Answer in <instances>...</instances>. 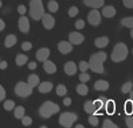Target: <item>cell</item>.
<instances>
[{
	"mask_svg": "<svg viewBox=\"0 0 133 128\" xmlns=\"http://www.w3.org/2000/svg\"><path fill=\"white\" fill-rule=\"evenodd\" d=\"M106 57H108L106 54L103 53V51H99V53H96V54H94V55H91L90 61H89L90 70L96 73H105L103 63L105 62Z\"/></svg>",
	"mask_w": 133,
	"mask_h": 128,
	"instance_id": "6da1fadb",
	"label": "cell"
},
{
	"mask_svg": "<svg viewBox=\"0 0 133 128\" xmlns=\"http://www.w3.org/2000/svg\"><path fill=\"white\" fill-rule=\"evenodd\" d=\"M127 55H129L127 46L125 43H123V42H119L113 48L112 54H111V60L115 63H119V62H123L124 60H126Z\"/></svg>",
	"mask_w": 133,
	"mask_h": 128,
	"instance_id": "7a4b0ae2",
	"label": "cell"
},
{
	"mask_svg": "<svg viewBox=\"0 0 133 128\" xmlns=\"http://www.w3.org/2000/svg\"><path fill=\"white\" fill-rule=\"evenodd\" d=\"M44 14L42 0H30L29 2V15L34 21H39Z\"/></svg>",
	"mask_w": 133,
	"mask_h": 128,
	"instance_id": "3957f363",
	"label": "cell"
},
{
	"mask_svg": "<svg viewBox=\"0 0 133 128\" xmlns=\"http://www.w3.org/2000/svg\"><path fill=\"white\" fill-rule=\"evenodd\" d=\"M60 112V106L55 103H51V101H46L41 105L39 110V113L43 119H48L50 118L53 114H56V113Z\"/></svg>",
	"mask_w": 133,
	"mask_h": 128,
	"instance_id": "277c9868",
	"label": "cell"
},
{
	"mask_svg": "<svg viewBox=\"0 0 133 128\" xmlns=\"http://www.w3.org/2000/svg\"><path fill=\"white\" fill-rule=\"evenodd\" d=\"M77 121V115L75 113H71V112H64L60 115L58 118V122L62 127L64 128H70L74 126V124Z\"/></svg>",
	"mask_w": 133,
	"mask_h": 128,
	"instance_id": "5b68a950",
	"label": "cell"
},
{
	"mask_svg": "<svg viewBox=\"0 0 133 128\" xmlns=\"http://www.w3.org/2000/svg\"><path fill=\"white\" fill-rule=\"evenodd\" d=\"M14 92L18 97H21V98H26V97H29L33 92V87L30 86L28 83L25 82H19L18 84L15 85V89H14Z\"/></svg>",
	"mask_w": 133,
	"mask_h": 128,
	"instance_id": "8992f818",
	"label": "cell"
},
{
	"mask_svg": "<svg viewBox=\"0 0 133 128\" xmlns=\"http://www.w3.org/2000/svg\"><path fill=\"white\" fill-rule=\"evenodd\" d=\"M101 21H102V16H101V13L97 11V8H94L92 11L89 12V14H88V22L90 25L97 27L101 23Z\"/></svg>",
	"mask_w": 133,
	"mask_h": 128,
	"instance_id": "52a82bcc",
	"label": "cell"
},
{
	"mask_svg": "<svg viewBox=\"0 0 133 128\" xmlns=\"http://www.w3.org/2000/svg\"><path fill=\"white\" fill-rule=\"evenodd\" d=\"M41 20H42V25L44 26L46 29H51L55 26V19H54V16H51L48 13H44Z\"/></svg>",
	"mask_w": 133,
	"mask_h": 128,
	"instance_id": "ba28073f",
	"label": "cell"
},
{
	"mask_svg": "<svg viewBox=\"0 0 133 128\" xmlns=\"http://www.w3.org/2000/svg\"><path fill=\"white\" fill-rule=\"evenodd\" d=\"M57 48H58V51H60L61 54L66 55V54L72 51V43H71L70 41L69 42L68 41H61L60 43H58Z\"/></svg>",
	"mask_w": 133,
	"mask_h": 128,
	"instance_id": "9c48e42d",
	"label": "cell"
},
{
	"mask_svg": "<svg viewBox=\"0 0 133 128\" xmlns=\"http://www.w3.org/2000/svg\"><path fill=\"white\" fill-rule=\"evenodd\" d=\"M29 20H28L27 16H21L19 19V29H20L21 33L27 34L29 32Z\"/></svg>",
	"mask_w": 133,
	"mask_h": 128,
	"instance_id": "30bf717a",
	"label": "cell"
},
{
	"mask_svg": "<svg viewBox=\"0 0 133 128\" xmlns=\"http://www.w3.org/2000/svg\"><path fill=\"white\" fill-rule=\"evenodd\" d=\"M69 41L72 44H82L83 41H84V35L77 32H72L69 34Z\"/></svg>",
	"mask_w": 133,
	"mask_h": 128,
	"instance_id": "8fae6325",
	"label": "cell"
},
{
	"mask_svg": "<svg viewBox=\"0 0 133 128\" xmlns=\"http://www.w3.org/2000/svg\"><path fill=\"white\" fill-rule=\"evenodd\" d=\"M49 55H50V50L48 48H41L36 51V60L40 62H44L46 60H48Z\"/></svg>",
	"mask_w": 133,
	"mask_h": 128,
	"instance_id": "7c38bea8",
	"label": "cell"
},
{
	"mask_svg": "<svg viewBox=\"0 0 133 128\" xmlns=\"http://www.w3.org/2000/svg\"><path fill=\"white\" fill-rule=\"evenodd\" d=\"M64 72L68 76H74L76 72H77V65H76L72 61H69V62H66L65 65H64Z\"/></svg>",
	"mask_w": 133,
	"mask_h": 128,
	"instance_id": "4fadbf2b",
	"label": "cell"
},
{
	"mask_svg": "<svg viewBox=\"0 0 133 128\" xmlns=\"http://www.w3.org/2000/svg\"><path fill=\"white\" fill-rule=\"evenodd\" d=\"M116 13H117L116 8H115L113 6H111V5L103 7V11H102V15L105 16V18H108V19L113 18V16L116 15Z\"/></svg>",
	"mask_w": 133,
	"mask_h": 128,
	"instance_id": "5bb4252c",
	"label": "cell"
},
{
	"mask_svg": "<svg viewBox=\"0 0 133 128\" xmlns=\"http://www.w3.org/2000/svg\"><path fill=\"white\" fill-rule=\"evenodd\" d=\"M43 69H44V71H46L47 73H49V75L55 73L56 70H57V69H56L55 63L51 62V61H48V60H46L43 62Z\"/></svg>",
	"mask_w": 133,
	"mask_h": 128,
	"instance_id": "9a60e30c",
	"label": "cell"
},
{
	"mask_svg": "<svg viewBox=\"0 0 133 128\" xmlns=\"http://www.w3.org/2000/svg\"><path fill=\"white\" fill-rule=\"evenodd\" d=\"M84 5L91 8H101L104 6V0H84Z\"/></svg>",
	"mask_w": 133,
	"mask_h": 128,
	"instance_id": "2e32d148",
	"label": "cell"
},
{
	"mask_svg": "<svg viewBox=\"0 0 133 128\" xmlns=\"http://www.w3.org/2000/svg\"><path fill=\"white\" fill-rule=\"evenodd\" d=\"M109 82H106V80H103V79H99L97 80L96 83H95L94 87L96 91H106V90L109 89Z\"/></svg>",
	"mask_w": 133,
	"mask_h": 128,
	"instance_id": "e0dca14e",
	"label": "cell"
},
{
	"mask_svg": "<svg viewBox=\"0 0 133 128\" xmlns=\"http://www.w3.org/2000/svg\"><path fill=\"white\" fill-rule=\"evenodd\" d=\"M108 44H109V37L106 36H102L95 40V46L99 49H103L105 47H108Z\"/></svg>",
	"mask_w": 133,
	"mask_h": 128,
	"instance_id": "ac0fdd59",
	"label": "cell"
},
{
	"mask_svg": "<svg viewBox=\"0 0 133 128\" xmlns=\"http://www.w3.org/2000/svg\"><path fill=\"white\" fill-rule=\"evenodd\" d=\"M53 90V84L50 82H43L39 85L40 93H49Z\"/></svg>",
	"mask_w": 133,
	"mask_h": 128,
	"instance_id": "d6986e66",
	"label": "cell"
},
{
	"mask_svg": "<svg viewBox=\"0 0 133 128\" xmlns=\"http://www.w3.org/2000/svg\"><path fill=\"white\" fill-rule=\"evenodd\" d=\"M16 41H18V39H16L15 35H13V34L7 35V37L5 39V47L6 48H12L16 43Z\"/></svg>",
	"mask_w": 133,
	"mask_h": 128,
	"instance_id": "ffe728a7",
	"label": "cell"
},
{
	"mask_svg": "<svg viewBox=\"0 0 133 128\" xmlns=\"http://www.w3.org/2000/svg\"><path fill=\"white\" fill-rule=\"evenodd\" d=\"M27 83L33 87V89H34V87H36V86H39V85H40L39 76H37V75H30L29 77H28V79H27Z\"/></svg>",
	"mask_w": 133,
	"mask_h": 128,
	"instance_id": "44dd1931",
	"label": "cell"
},
{
	"mask_svg": "<svg viewBox=\"0 0 133 128\" xmlns=\"http://www.w3.org/2000/svg\"><path fill=\"white\" fill-rule=\"evenodd\" d=\"M106 101H108V100H106L104 97H102V98H98L97 100L94 101V105H95V108H96V112H98V111H101L103 107H105Z\"/></svg>",
	"mask_w": 133,
	"mask_h": 128,
	"instance_id": "7402d4cb",
	"label": "cell"
},
{
	"mask_svg": "<svg viewBox=\"0 0 133 128\" xmlns=\"http://www.w3.org/2000/svg\"><path fill=\"white\" fill-rule=\"evenodd\" d=\"M27 62H28V56L27 55H23V54H19V55H16V58H15L16 65L22 66V65H25Z\"/></svg>",
	"mask_w": 133,
	"mask_h": 128,
	"instance_id": "603a6c76",
	"label": "cell"
},
{
	"mask_svg": "<svg viewBox=\"0 0 133 128\" xmlns=\"http://www.w3.org/2000/svg\"><path fill=\"white\" fill-rule=\"evenodd\" d=\"M84 111L88 113V114H94L96 113V108H95V105H94V101L89 100L84 104Z\"/></svg>",
	"mask_w": 133,
	"mask_h": 128,
	"instance_id": "cb8c5ba5",
	"label": "cell"
},
{
	"mask_svg": "<svg viewBox=\"0 0 133 128\" xmlns=\"http://www.w3.org/2000/svg\"><path fill=\"white\" fill-rule=\"evenodd\" d=\"M76 91H77V93L79 94V96H87L88 92H89V89H88V86L84 84V83H81V84L77 85Z\"/></svg>",
	"mask_w": 133,
	"mask_h": 128,
	"instance_id": "d4e9b609",
	"label": "cell"
},
{
	"mask_svg": "<svg viewBox=\"0 0 133 128\" xmlns=\"http://www.w3.org/2000/svg\"><path fill=\"white\" fill-rule=\"evenodd\" d=\"M105 110L108 114H113L116 111V104L113 100H108L105 104Z\"/></svg>",
	"mask_w": 133,
	"mask_h": 128,
	"instance_id": "484cf974",
	"label": "cell"
},
{
	"mask_svg": "<svg viewBox=\"0 0 133 128\" xmlns=\"http://www.w3.org/2000/svg\"><path fill=\"white\" fill-rule=\"evenodd\" d=\"M14 117L16 119H22L25 117V108L22 106H18L16 108H14Z\"/></svg>",
	"mask_w": 133,
	"mask_h": 128,
	"instance_id": "4316f807",
	"label": "cell"
},
{
	"mask_svg": "<svg viewBox=\"0 0 133 128\" xmlns=\"http://www.w3.org/2000/svg\"><path fill=\"white\" fill-rule=\"evenodd\" d=\"M123 27L126 28H133V16H129V18H124L120 21Z\"/></svg>",
	"mask_w": 133,
	"mask_h": 128,
	"instance_id": "83f0119b",
	"label": "cell"
},
{
	"mask_svg": "<svg viewBox=\"0 0 133 128\" xmlns=\"http://www.w3.org/2000/svg\"><path fill=\"white\" fill-rule=\"evenodd\" d=\"M48 9L50 13H56V12L58 11V4L57 1H55V0H50V1L48 2Z\"/></svg>",
	"mask_w": 133,
	"mask_h": 128,
	"instance_id": "f1b7e54d",
	"label": "cell"
},
{
	"mask_svg": "<svg viewBox=\"0 0 133 128\" xmlns=\"http://www.w3.org/2000/svg\"><path fill=\"white\" fill-rule=\"evenodd\" d=\"M125 113H126L127 115H131L133 113V100L132 99H130V100H127L126 103H125Z\"/></svg>",
	"mask_w": 133,
	"mask_h": 128,
	"instance_id": "f546056e",
	"label": "cell"
},
{
	"mask_svg": "<svg viewBox=\"0 0 133 128\" xmlns=\"http://www.w3.org/2000/svg\"><path fill=\"white\" fill-rule=\"evenodd\" d=\"M4 108L7 111V112H9V111H13L14 108H15V104H14L13 100H5Z\"/></svg>",
	"mask_w": 133,
	"mask_h": 128,
	"instance_id": "4dcf8cb0",
	"label": "cell"
},
{
	"mask_svg": "<svg viewBox=\"0 0 133 128\" xmlns=\"http://www.w3.org/2000/svg\"><path fill=\"white\" fill-rule=\"evenodd\" d=\"M66 87L64 86V85H62V84H60L57 87H56V94L57 96H60V97H63V96H65L66 94Z\"/></svg>",
	"mask_w": 133,
	"mask_h": 128,
	"instance_id": "1f68e13d",
	"label": "cell"
},
{
	"mask_svg": "<svg viewBox=\"0 0 133 128\" xmlns=\"http://www.w3.org/2000/svg\"><path fill=\"white\" fill-rule=\"evenodd\" d=\"M132 86H133L132 82H126L122 86V92L123 93H130V92L132 91Z\"/></svg>",
	"mask_w": 133,
	"mask_h": 128,
	"instance_id": "d6a6232c",
	"label": "cell"
},
{
	"mask_svg": "<svg viewBox=\"0 0 133 128\" xmlns=\"http://www.w3.org/2000/svg\"><path fill=\"white\" fill-rule=\"evenodd\" d=\"M88 121H89V124L91 125V126H98V122H99V120H98V117L97 115H94V114H90V117L88 118Z\"/></svg>",
	"mask_w": 133,
	"mask_h": 128,
	"instance_id": "836d02e7",
	"label": "cell"
},
{
	"mask_svg": "<svg viewBox=\"0 0 133 128\" xmlns=\"http://www.w3.org/2000/svg\"><path fill=\"white\" fill-rule=\"evenodd\" d=\"M117 127L118 126L115 124V122H112L109 119L104 120V122H103V128H117Z\"/></svg>",
	"mask_w": 133,
	"mask_h": 128,
	"instance_id": "e575fe53",
	"label": "cell"
},
{
	"mask_svg": "<svg viewBox=\"0 0 133 128\" xmlns=\"http://www.w3.org/2000/svg\"><path fill=\"white\" fill-rule=\"evenodd\" d=\"M78 68H79L81 72H85L88 69H90V65H89V63H88V62H85V61H82V62L79 63V65H78Z\"/></svg>",
	"mask_w": 133,
	"mask_h": 128,
	"instance_id": "d590c367",
	"label": "cell"
},
{
	"mask_svg": "<svg viewBox=\"0 0 133 128\" xmlns=\"http://www.w3.org/2000/svg\"><path fill=\"white\" fill-rule=\"evenodd\" d=\"M77 14H78V8L76 6H72V7H70V8H69L68 15L70 16V18H74V16H76Z\"/></svg>",
	"mask_w": 133,
	"mask_h": 128,
	"instance_id": "8d00e7d4",
	"label": "cell"
},
{
	"mask_svg": "<svg viewBox=\"0 0 133 128\" xmlns=\"http://www.w3.org/2000/svg\"><path fill=\"white\" fill-rule=\"evenodd\" d=\"M32 122H33V120H32V118L30 117H23L22 119H21V124L23 125V126H30L32 125Z\"/></svg>",
	"mask_w": 133,
	"mask_h": 128,
	"instance_id": "74e56055",
	"label": "cell"
},
{
	"mask_svg": "<svg viewBox=\"0 0 133 128\" xmlns=\"http://www.w3.org/2000/svg\"><path fill=\"white\" fill-rule=\"evenodd\" d=\"M32 48H33V44L30 43V42H28V41L23 42V43L21 44V49H22L23 51H29Z\"/></svg>",
	"mask_w": 133,
	"mask_h": 128,
	"instance_id": "f35d334b",
	"label": "cell"
},
{
	"mask_svg": "<svg viewBox=\"0 0 133 128\" xmlns=\"http://www.w3.org/2000/svg\"><path fill=\"white\" fill-rule=\"evenodd\" d=\"M78 78H79V80L82 83H87V82H89V80H90V76L88 75L87 72H82Z\"/></svg>",
	"mask_w": 133,
	"mask_h": 128,
	"instance_id": "ab89813d",
	"label": "cell"
},
{
	"mask_svg": "<svg viewBox=\"0 0 133 128\" xmlns=\"http://www.w3.org/2000/svg\"><path fill=\"white\" fill-rule=\"evenodd\" d=\"M125 122H126V126L129 128H133V117L132 115H127L126 119H125Z\"/></svg>",
	"mask_w": 133,
	"mask_h": 128,
	"instance_id": "60d3db41",
	"label": "cell"
},
{
	"mask_svg": "<svg viewBox=\"0 0 133 128\" xmlns=\"http://www.w3.org/2000/svg\"><path fill=\"white\" fill-rule=\"evenodd\" d=\"M75 27L77 28V29H83V28L85 27V22H84L83 20H81V19H79V20H77V21L75 22Z\"/></svg>",
	"mask_w": 133,
	"mask_h": 128,
	"instance_id": "b9f144b4",
	"label": "cell"
},
{
	"mask_svg": "<svg viewBox=\"0 0 133 128\" xmlns=\"http://www.w3.org/2000/svg\"><path fill=\"white\" fill-rule=\"evenodd\" d=\"M123 4H124V6L126 8H129V9L133 8V0H123Z\"/></svg>",
	"mask_w": 133,
	"mask_h": 128,
	"instance_id": "7bdbcfd3",
	"label": "cell"
},
{
	"mask_svg": "<svg viewBox=\"0 0 133 128\" xmlns=\"http://www.w3.org/2000/svg\"><path fill=\"white\" fill-rule=\"evenodd\" d=\"M18 13L21 14V15H23V14L26 13V6L25 5H19L18 6Z\"/></svg>",
	"mask_w": 133,
	"mask_h": 128,
	"instance_id": "ee69618b",
	"label": "cell"
},
{
	"mask_svg": "<svg viewBox=\"0 0 133 128\" xmlns=\"http://www.w3.org/2000/svg\"><path fill=\"white\" fill-rule=\"evenodd\" d=\"M5 97H6V92H5V89L0 85V101L5 100Z\"/></svg>",
	"mask_w": 133,
	"mask_h": 128,
	"instance_id": "f6af8a7d",
	"label": "cell"
},
{
	"mask_svg": "<svg viewBox=\"0 0 133 128\" xmlns=\"http://www.w3.org/2000/svg\"><path fill=\"white\" fill-rule=\"evenodd\" d=\"M36 68H37V64L35 62L28 63V69H29V70H34V69H36Z\"/></svg>",
	"mask_w": 133,
	"mask_h": 128,
	"instance_id": "bcb514c9",
	"label": "cell"
},
{
	"mask_svg": "<svg viewBox=\"0 0 133 128\" xmlns=\"http://www.w3.org/2000/svg\"><path fill=\"white\" fill-rule=\"evenodd\" d=\"M63 105H64V106H70L71 105V99L68 98V97L64 98V99H63Z\"/></svg>",
	"mask_w": 133,
	"mask_h": 128,
	"instance_id": "7dc6e473",
	"label": "cell"
},
{
	"mask_svg": "<svg viewBox=\"0 0 133 128\" xmlns=\"http://www.w3.org/2000/svg\"><path fill=\"white\" fill-rule=\"evenodd\" d=\"M7 68V62H5V61H0V69L1 70H4V69Z\"/></svg>",
	"mask_w": 133,
	"mask_h": 128,
	"instance_id": "c3c4849f",
	"label": "cell"
},
{
	"mask_svg": "<svg viewBox=\"0 0 133 128\" xmlns=\"http://www.w3.org/2000/svg\"><path fill=\"white\" fill-rule=\"evenodd\" d=\"M5 22H4V20H2V19H0V32H2V30L5 29Z\"/></svg>",
	"mask_w": 133,
	"mask_h": 128,
	"instance_id": "681fc988",
	"label": "cell"
},
{
	"mask_svg": "<svg viewBox=\"0 0 133 128\" xmlns=\"http://www.w3.org/2000/svg\"><path fill=\"white\" fill-rule=\"evenodd\" d=\"M75 127H76V128H84V126H83V125H75Z\"/></svg>",
	"mask_w": 133,
	"mask_h": 128,
	"instance_id": "f907efd6",
	"label": "cell"
},
{
	"mask_svg": "<svg viewBox=\"0 0 133 128\" xmlns=\"http://www.w3.org/2000/svg\"><path fill=\"white\" fill-rule=\"evenodd\" d=\"M130 99H132V100H133V91L130 92Z\"/></svg>",
	"mask_w": 133,
	"mask_h": 128,
	"instance_id": "816d5d0a",
	"label": "cell"
},
{
	"mask_svg": "<svg viewBox=\"0 0 133 128\" xmlns=\"http://www.w3.org/2000/svg\"><path fill=\"white\" fill-rule=\"evenodd\" d=\"M130 35H131V37L133 39V28H131V33H130Z\"/></svg>",
	"mask_w": 133,
	"mask_h": 128,
	"instance_id": "f5cc1de1",
	"label": "cell"
},
{
	"mask_svg": "<svg viewBox=\"0 0 133 128\" xmlns=\"http://www.w3.org/2000/svg\"><path fill=\"white\" fill-rule=\"evenodd\" d=\"M1 6H2V2H1V0H0V8H1Z\"/></svg>",
	"mask_w": 133,
	"mask_h": 128,
	"instance_id": "db71d44e",
	"label": "cell"
},
{
	"mask_svg": "<svg viewBox=\"0 0 133 128\" xmlns=\"http://www.w3.org/2000/svg\"><path fill=\"white\" fill-rule=\"evenodd\" d=\"M132 54H133V49H132Z\"/></svg>",
	"mask_w": 133,
	"mask_h": 128,
	"instance_id": "11a10c76",
	"label": "cell"
}]
</instances>
